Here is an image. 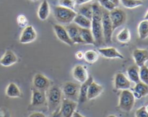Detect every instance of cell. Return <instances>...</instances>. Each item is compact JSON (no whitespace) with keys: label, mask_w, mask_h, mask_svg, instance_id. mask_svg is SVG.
Returning <instances> with one entry per match:
<instances>
[{"label":"cell","mask_w":148,"mask_h":117,"mask_svg":"<svg viewBox=\"0 0 148 117\" xmlns=\"http://www.w3.org/2000/svg\"><path fill=\"white\" fill-rule=\"evenodd\" d=\"M92 16L90 30L95 40V45L101 46L104 42L102 27L103 8L98 3H94L92 4Z\"/></svg>","instance_id":"obj_1"},{"label":"cell","mask_w":148,"mask_h":117,"mask_svg":"<svg viewBox=\"0 0 148 117\" xmlns=\"http://www.w3.org/2000/svg\"><path fill=\"white\" fill-rule=\"evenodd\" d=\"M62 91L60 88L56 85L50 87L46 90V101L48 107L51 112H53L55 110L59 108L62 101Z\"/></svg>","instance_id":"obj_2"},{"label":"cell","mask_w":148,"mask_h":117,"mask_svg":"<svg viewBox=\"0 0 148 117\" xmlns=\"http://www.w3.org/2000/svg\"><path fill=\"white\" fill-rule=\"evenodd\" d=\"M77 14V12L71 9L65 8L61 6L53 7V15L55 19L62 24L69 25L73 22Z\"/></svg>","instance_id":"obj_3"},{"label":"cell","mask_w":148,"mask_h":117,"mask_svg":"<svg viewBox=\"0 0 148 117\" xmlns=\"http://www.w3.org/2000/svg\"><path fill=\"white\" fill-rule=\"evenodd\" d=\"M135 103V98L132 92L130 90H121L119 95L118 108L124 112H130L134 108Z\"/></svg>","instance_id":"obj_4"},{"label":"cell","mask_w":148,"mask_h":117,"mask_svg":"<svg viewBox=\"0 0 148 117\" xmlns=\"http://www.w3.org/2000/svg\"><path fill=\"white\" fill-rule=\"evenodd\" d=\"M102 27L103 40L106 43H111L112 42V36L114 33L112 23L110 18L109 12L103 9Z\"/></svg>","instance_id":"obj_5"},{"label":"cell","mask_w":148,"mask_h":117,"mask_svg":"<svg viewBox=\"0 0 148 117\" xmlns=\"http://www.w3.org/2000/svg\"><path fill=\"white\" fill-rule=\"evenodd\" d=\"M79 87L78 84L72 82H66L62 88V93L67 99L77 102L79 95Z\"/></svg>","instance_id":"obj_6"},{"label":"cell","mask_w":148,"mask_h":117,"mask_svg":"<svg viewBox=\"0 0 148 117\" xmlns=\"http://www.w3.org/2000/svg\"><path fill=\"white\" fill-rule=\"evenodd\" d=\"M109 15L114 30L119 27L120 26L123 25L127 21V13L124 10L118 7H116L115 9L110 11Z\"/></svg>","instance_id":"obj_7"},{"label":"cell","mask_w":148,"mask_h":117,"mask_svg":"<svg viewBox=\"0 0 148 117\" xmlns=\"http://www.w3.org/2000/svg\"><path fill=\"white\" fill-rule=\"evenodd\" d=\"M77 103L72 100L64 98L62 99L60 112L63 117H72L74 113L76 111Z\"/></svg>","instance_id":"obj_8"},{"label":"cell","mask_w":148,"mask_h":117,"mask_svg":"<svg viewBox=\"0 0 148 117\" xmlns=\"http://www.w3.org/2000/svg\"><path fill=\"white\" fill-rule=\"evenodd\" d=\"M37 38V33L32 25H27L24 27L20 36V43L27 44L35 41Z\"/></svg>","instance_id":"obj_9"},{"label":"cell","mask_w":148,"mask_h":117,"mask_svg":"<svg viewBox=\"0 0 148 117\" xmlns=\"http://www.w3.org/2000/svg\"><path fill=\"white\" fill-rule=\"evenodd\" d=\"M53 29L55 33V35H56L57 38L60 41H62V43H65V44L68 45L69 46H73L74 43L70 39V38H69V35H68L66 27H64L62 25L54 24L53 25Z\"/></svg>","instance_id":"obj_10"},{"label":"cell","mask_w":148,"mask_h":117,"mask_svg":"<svg viewBox=\"0 0 148 117\" xmlns=\"http://www.w3.org/2000/svg\"><path fill=\"white\" fill-rule=\"evenodd\" d=\"M50 80L45 75L37 73L34 75L33 79V85L34 88L46 92L50 88Z\"/></svg>","instance_id":"obj_11"},{"label":"cell","mask_w":148,"mask_h":117,"mask_svg":"<svg viewBox=\"0 0 148 117\" xmlns=\"http://www.w3.org/2000/svg\"><path fill=\"white\" fill-rule=\"evenodd\" d=\"M114 87L119 90H130L131 88V81L122 72H118L114 77Z\"/></svg>","instance_id":"obj_12"},{"label":"cell","mask_w":148,"mask_h":117,"mask_svg":"<svg viewBox=\"0 0 148 117\" xmlns=\"http://www.w3.org/2000/svg\"><path fill=\"white\" fill-rule=\"evenodd\" d=\"M65 27H66L69 38L74 44H83L84 42L81 38L80 34H79V27L76 24L70 23Z\"/></svg>","instance_id":"obj_13"},{"label":"cell","mask_w":148,"mask_h":117,"mask_svg":"<svg viewBox=\"0 0 148 117\" xmlns=\"http://www.w3.org/2000/svg\"><path fill=\"white\" fill-rule=\"evenodd\" d=\"M98 52L99 54L103 56L106 59H124V56L122 53H120L116 48L114 47H106V48H99L98 49Z\"/></svg>","instance_id":"obj_14"},{"label":"cell","mask_w":148,"mask_h":117,"mask_svg":"<svg viewBox=\"0 0 148 117\" xmlns=\"http://www.w3.org/2000/svg\"><path fill=\"white\" fill-rule=\"evenodd\" d=\"M135 64L139 67H141L143 65H145L148 61V50L147 49H136L132 53Z\"/></svg>","instance_id":"obj_15"},{"label":"cell","mask_w":148,"mask_h":117,"mask_svg":"<svg viewBox=\"0 0 148 117\" xmlns=\"http://www.w3.org/2000/svg\"><path fill=\"white\" fill-rule=\"evenodd\" d=\"M46 103V95L45 91L33 88L32 90L31 105L40 106L44 105Z\"/></svg>","instance_id":"obj_16"},{"label":"cell","mask_w":148,"mask_h":117,"mask_svg":"<svg viewBox=\"0 0 148 117\" xmlns=\"http://www.w3.org/2000/svg\"><path fill=\"white\" fill-rule=\"evenodd\" d=\"M72 76L74 79H76L79 83H83L88 79V73L86 66L81 64L76 65L72 71Z\"/></svg>","instance_id":"obj_17"},{"label":"cell","mask_w":148,"mask_h":117,"mask_svg":"<svg viewBox=\"0 0 148 117\" xmlns=\"http://www.w3.org/2000/svg\"><path fill=\"white\" fill-rule=\"evenodd\" d=\"M17 62V55L11 50L6 51L0 59V64L3 66H10Z\"/></svg>","instance_id":"obj_18"},{"label":"cell","mask_w":148,"mask_h":117,"mask_svg":"<svg viewBox=\"0 0 148 117\" xmlns=\"http://www.w3.org/2000/svg\"><path fill=\"white\" fill-rule=\"evenodd\" d=\"M132 92L135 99H141L142 98L148 95V85H146L143 82L136 83L135 86L132 88Z\"/></svg>","instance_id":"obj_19"},{"label":"cell","mask_w":148,"mask_h":117,"mask_svg":"<svg viewBox=\"0 0 148 117\" xmlns=\"http://www.w3.org/2000/svg\"><path fill=\"white\" fill-rule=\"evenodd\" d=\"M103 91V88L97 82H94L93 80L88 88L87 98H88V100L95 99L102 93Z\"/></svg>","instance_id":"obj_20"},{"label":"cell","mask_w":148,"mask_h":117,"mask_svg":"<svg viewBox=\"0 0 148 117\" xmlns=\"http://www.w3.org/2000/svg\"><path fill=\"white\" fill-rule=\"evenodd\" d=\"M92 81H93V77H89L88 79L85 82L81 84L80 87H79V99H78V102L80 103H85L88 100L87 94H88V88H89L90 85L92 83Z\"/></svg>","instance_id":"obj_21"},{"label":"cell","mask_w":148,"mask_h":117,"mask_svg":"<svg viewBox=\"0 0 148 117\" xmlns=\"http://www.w3.org/2000/svg\"><path fill=\"white\" fill-rule=\"evenodd\" d=\"M50 14V5L47 0H43L40 3L38 10V17L42 21L46 20Z\"/></svg>","instance_id":"obj_22"},{"label":"cell","mask_w":148,"mask_h":117,"mask_svg":"<svg viewBox=\"0 0 148 117\" xmlns=\"http://www.w3.org/2000/svg\"><path fill=\"white\" fill-rule=\"evenodd\" d=\"M127 76L129 79L134 83H138L140 82V67L137 65H132L129 66L127 70Z\"/></svg>","instance_id":"obj_23"},{"label":"cell","mask_w":148,"mask_h":117,"mask_svg":"<svg viewBox=\"0 0 148 117\" xmlns=\"http://www.w3.org/2000/svg\"><path fill=\"white\" fill-rule=\"evenodd\" d=\"M79 34L84 43L90 45H95L93 36L90 28H82L79 27Z\"/></svg>","instance_id":"obj_24"},{"label":"cell","mask_w":148,"mask_h":117,"mask_svg":"<svg viewBox=\"0 0 148 117\" xmlns=\"http://www.w3.org/2000/svg\"><path fill=\"white\" fill-rule=\"evenodd\" d=\"M73 22L78 27H82V28H90L91 27V23H92L91 20L78 13H77Z\"/></svg>","instance_id":"obj_25"},{"label":"cell","mask_w":148,"mask_h":117,"mask_svg":"<svg viewBox=\"0 0 148 117\" xmlns=\"http://www.w3.org/2000/svg\"><path fill=\"white\" fill-rule=\"evenodd\" d=\"M5 93L6 95L9 98H20L22 95L20 88L14 82H10L7 85Z\"/></svg>","instance_id":"obj_26"},{"label":"cell","mask_w":148,"mask_h":117,"mask_svg":"<svg viewBox=\"0 0 148 117\" xmlns=\"http://www.w3.org/2000/svg\"><path fill=\"white\" fill-rule=\"evenodd\" d=\"M99 58V53L95 50H88L84 53V58L85 62L90 64L95 63Z\"/></svg>","instance_id":"obj_27"},{"label":"cell","mask_w":148,"mask_h":117,"mask_svg":"<svg viewBox=\"0 0 148 117\" xmlns=\"http://www.w3.org/2000/svg\"><path fill=\"white\" fill-rule=\"evenodd\" d=\"M139 38L142 40L146 39L148 37V20H144L140 23L138 25Z\"/></svg>","instance_id":"obj_28"},{"label":"cell","mask_w":148,"mask_h":117,"mask_svg":"<svg viewBox=\"0 0 148 117\" xmlns=\"http://www.w3.org/2000/svg\"><path fill=\"white\" fill-rule=\"evenodd\" d=\"M78 14H82V15L85 16V17H88L90 20H92V4H85L79 5V7L78 8L77 12Z\"/></svg>","instance_id":"obj_29"},{"label":"cell","mask_w":148,"mask_h":117,"mask_svg":"<svg viewBox=\"0 0 148 117\" xmlns=\"http://www.w3.org/2000/svg\"><path fill=\"white\" fill-rule=\"evenodd\" d=\"M117 40L122 43H127L131 40V33L127 27H124L117 35Z\"/></svg>","instance_id":"obj_30"},{"label":"cell","mask_w":148,"mask_h":117,"mask_svg":"<svg viewBox=\"0 0 148 117\" xmlns=\"http://www.w3.org/2000/svg\"><path fill=\"white\" fill-rule=\"evenodd\" d=\"M120 2L127 9H134L143 5V0H120Z\"/></svg>","instance_id":"obj_31"},{"label":"cell","mask_w":148,"mask_h":117,"mask_svg":"<svg viewBox=\"0 0 148 117\" xmlns=\"http://www.w3.org/2000/svg\"><path fill=\"white\" fill-rule=\"evenodd\" d=\"M140 82L148 85V66L143 65L140 67Z\"/></svg>","instance_id":"obj_32"},{"label":"cell","mask_w":148,"mask_h":117,"mask_svg":"<svg viewBox=\"0 0 148 117\" xmlns=\"http://www.w3.org/2000/svg\"><path fill=\"white\" fill-rule=\"evenodd\" d=\"M98 4H100L101 7L104 10H107V11L110 12L111 10H113L114 9H115L116 7H117L114 3L111 2L109 0H98Z\"/></svg>","instance_id":"obj_33"},{"label":"cell","mask_w":148,"mask_h":117,"mask_svg":"<svg viewBox=\"0 0 148 117\" xmlns=\"http://www.w3.org/2000/svg\"><path fill=\"white\" fill-rule=\"evenodd\" d=\"M59 5L65 8L75 10L76 4H75V0H59Z\"/></svg>","instance_id":"obj_34"},{"label":"cell","mask_w":148,"mask_h":117,"mask_svg":"<svg viewBox=\"0 0 148 117\" xmlns=\"http://www.w3.org/2000/svg\"><path fill=\"white\" fill-rule=\"evenodd\" d=\"M17 23L19 27H25L26 26L28 25V20L27 17L24 14H19L17 17Z\"/></svg>","instance_id":"obj_35"},{"label":"cell","mask_w":148,"mask_h":117,"mask_svg":"<svg viewBox=\"0 0 148 117\" xmlns=\"http://www.w3.org/2000/svg\"><path fill=\"white\" fill-rule=\"evenodd\" d=\"M136 117H148V112L146 111L145 107L143 106L138 108L135 112Z\"/></svg>","instance_id":"obj_36"},{"label":"cell","mask_w":148,"mask_h":117,"mask_svg":"<svg viewBox=\"0 0 148 117\" xmlns=\"http://www.w3.org/2000/svg\"><path fill=\"white\" fill-rule=\"evenodd\" d=\"M59 108H57V109L55 110L53 112H52L51 117H63V116H62V114H61L60 109H59Z\"/></svg>","instance_id":"obj_37"},{"label":"cell","mask_w":148,"mask_h":117,"mask_svg":"<svg viewBox=\"0 0 148 117\" xmlns=\"http://www.w3.org/2000/svg\"><path fill=\"white\" fill-rule=\"evenodd\" d=\"M28 117H46L45 114L41 112H34L30 114Z\"/></svg>","instance_id":"obj_38"},{"label":"cell","mask_w":148,"mask_h":117,"mask_svg":"<svg viewBox=\"0 0 148 117\" xmlns=\"http://www.w3.org/2000/svg\"><path fill=\"white\" fill-rule=\"evenodd\" d=\"M75 57L78 60H81V59H82L84 58V53L82 51H77L75 53Z\"/></svg>","instance_id":"obj_39"},{"label":"cell","mask_w":148,"mask_h":117,"mask_svg":"<svg viewBox=\"0 0 148 117\" xmlns=\"http://www.w3.org/2000/svg\"><path fill=\"white\" fill-rule=\"evenodd\" d=\"M91 1H92V0H75V4L77 5H82V4H88V2H90Z\"/></svg>","instance_id":"obj_40"},{"label":"cell","mask_w":148,"mask_h":117,"mask_svg":"<svg viewBox=\"0 0 148 117\" xmlns=\"http://www.w3.org/2000/svg\"><path fill=\"white\" fill-rule=\"evenodd\" d=\"M72 117H85L83 116L82 115V114H80L79 113H78L77 111H75V113H74L73 116H72Z\"/></svg>","instance_id":"obj_41"},{"label":"cell","mask_w":148,"mask_h":117,"mask_svg":"<svg viewBox=\"0 0 148 117\" xmlns=\"http://www.w3.org/2000/svg\"><path fill=\"white\" fill-rule=\"evenodd\" d=\"M109 1H111L112 3H114L116 7H118L119 4L120 3V0H109Z\"/></svg>","instance_id":"obj_42"},{"label":"cell","mask_w":148,"mask_h":117,"mask_svg":"<svg viewBox=\"0 0 148 117\" xmlns=\"http://www.w3.org/2000/svg\"><path fill=\"white\" fill-rule=\"evenodd\" d=\"M144 20H148V11L147 12V13H146V14H145V17H144Z\"/></svg>","instance_id":"obj_43"},{"label":"cell","mask_w":148,"mask_h":117,"mask_svg":"<svg viewBox=\"0 0 148 117\" xmlns=\"http://www.w3.org/2000/svg\"><path fill=\"white\" fill-rule=\"evenodd\" d=\"M145 109H146V111H147V112H148V103H147V105H146L145 106Z\"/></svg>","instance_id":"obj_44"},{"label":"cell","mask_w":148,"mask_h":117,"mask_svg":"<svg viewBox=\"0 0 148 117\" xmlns=\"http://www.w3.org/2000/svg\"><path fill=\"white\" fill-rule=\"evenodd\" d=\"M108 117H116V116L113 115V114H111V115H109V116H108Z\"/></svg>","instance_id":"obj_45"},{"label":"cell","mask_w":148,"mask_h":117,"mask_svg":"<svg viewBox=\"0 0 148 117\" xmlns=\"http://www.w3.org/2000/svg\"><path fill=\"white\" fill-rule=\"evenodd\" d=\"M30 1H38V0H30Z\"/></svg>","instance_id":"obj_46"}]
</instances>
